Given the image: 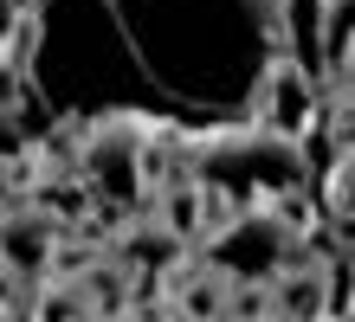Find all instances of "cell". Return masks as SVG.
I'll return each mask as SVG.
<instances>
[{"mask_svg":"<svg viewBox=\"0 0 355 322\" xmlns=\"http://www.w3.org/2000/svg\"><path fill=\"white\" fill-rule=\"evenodd\" d=\"M278 58V0H33L26 13V78H58L78 123L130 116L214 136L252 123Z\"/></svg>","mask_w":355,"mask_h":322,"instance_id":"obj_1","label":"cell"},{"mask_svg":"<svg viewBox=\"0 0 355 322\" xmlns=\"http://www.w3.org/2000/svg\"><path fill=\"white\" fill-rule=\"evenodd\" d=\"M46 251H52V220L39 206H26V213H7V258H13V271H39L46 265Z\"/></svg>","mask_w":355,"mask_h":322,"instance_id":"obj_7","label":"cell"},{"mask_svg":"<svg viewBox=\"0 0 355 322\" xmlns=\"http://www.w3.org/2000/svg\"><path fill=\"white\" fill-rule=\"evenodd\" d=\"M85 187L103 206L136 213L149 193V161H142V123L130 116H103L85 123Z\"/></svg>","mask_w":355,"mask_h":322,"instance_id":"obj_4","label":"cell"},{"mask_svg":"<svg viewBox=\"0 0 355 322\" xmlns=\"http://www.w3.org/2000/svg\"><path fill=\"white\" fill-rule=\"evenodd\" d=\"M317 316H323V271L291 265L278 277V322H317Z\"/></svg>","mask_w":355,"mask_h":322,"instance_id":"obj_8","label":"cell"},{"mask_svg":"<svg viewBox=\"0 0 355 322\" xmlns=\"http://www.w3.org/2000/svg\"><path fill=\"white\" fill-rule=\"evenodd\" d=\"M194 187L214 193L220 206H265V200H291L304 187V142L278 136L265 123H233L214 129L194 155Z\"/></svg>","mask_w":355,"mask_h":322,"instance_id":"obj_2","label":"cell"},{"mask_svg":"<svg viewBox=\"0 0 355 322\" xmlns=\"http://www.w3.org/2000/svg\"><path fill=\"white\" fill-rule=\"evenodd\" d=\"M278 39L284 58H297L304 71H329V0H278Z\"/></svg>","mask_w":355,"mask_h":322,"instance_id":"obj_6","label":"cell"},{"mask_svg":"<svg viewBox=\"0 0 355 322\" xmlns=\"http://www.w3.org/2000/svg\"><path fill=\"white\" fill-rule=\"evenodd\" d=\"M297 265V226H291V200H265V206H233L226 220L207 232L200 245V271H214L220 284H278Z\"/></svg>","mask_w":355,"mask_h":322,"instance_id":"obj_3","label":"cell"},{"mask_svg":"<svg viewBox=\"0 0 355 322\" xmlns=\"http://www.w3.org/2000/svg\"><path fill=\"white\" fill-rule=\"evenodd\" d=\"M252 123L278 129V136H297L317 123V71H304L297 58H278L259 84V103H252Z\"/></svg>","mask_w":355,"mask_h":322,"instance_id":"obj_5","label":"cell"}]
</instances>
